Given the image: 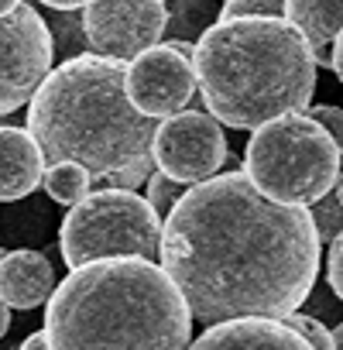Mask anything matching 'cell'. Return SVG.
I'll return each mask as SVG.
<instances>
[{"label":"cell","mask_w":343,"mask_h":350,"mask_svg":"<svg viewBox=\"0 0 343 350\" xmlns=\"http://www.w3.org/2000/svg\"><path fill=\"white\" fill-rule=\"evenodd\" d=\"M319 251L302 206L264 200L230 168L189 186L161 220L158 268L206 326L282 319L316 285Z\"/></svg>","instance_id":"cell-1"},{"label":"cell","mask_w":343,"mask_h":350,"mask_svg":"<svg viewBox=\"0 0 343 350\" xmlns=\"http://www.w3.org/2000/svg\"><path fill=\"white\" fill-rule=\"evenodd\" d=\"M38 4H45L49 11H79L86 8V0H38Z\"/></svg>","instance_id":"cell-26"},{"label":"cell","mask_w":343,"mask_h":350,"mask_svg":"<svg viewBox=\"0 0 343 350\" xmlns=\"http://www.w3.org/2000/svg\"><path fill=\"white\" fill-rule=\"evenodd\" d=\"M285 0H223L217 21H234V18H282Z\"/></svg>","instance_id":"cell-21"},{"label":"cell","mask_w":343,"mask_h":350,"mask_svg":"<svg viewBox=\"0 0 343 350\" xmlns=\"http://www.w3.org/2000/svg\"><path fill=\"white\" fill-rule=\"evenodd\" d=\"M144 186H148V196H144V200H148V206L154 210L158 220H165V217L172 213V206L182 200V193L189 189V186H182V183H176V179H168V175H161L158 168L148 175Z\"/></svg>","instance_id":"cell-20"},{"label":"cell","mask_w":343,"mask_h":350,"mask_svg":"<svg viewBox=\"0 0 343 350\" xmlns=\"http://www.w3.org/2000/svg\"><path fill=\"white\" fill-rule=\"evenodd\" d=\"M55 288V271L42 251H8L0 261V299L11 309H38Z\"/></svg>","instance_id":"cell-13"},{"label":"cell","mask_w":343,"mask_h":350,"mask_svg":"<svg viewBox=\"0 0 343 350\" xmlns=\"http://www.w3.org/2000/svg\"><path fill=\"white\" fill-rule=\"evenodd\" d=\"M18 4H21V0H0V18H4V14H11Z\"/></svg>","instance_id":"cell-29"},{"label":"cell","mask_w":343,"mask_h":350,"mask_svg":"<svg viewBox=\"0 0 343 350\" xmlns=\"http://www.w3.org/2000/svg\"><path fill=\"white\" fill-rule=\"evenodd\" d=\"M285 25H292L309 49L329 45L340 38L343 0H285L282 8Z\"/></svg>","instance_id":"cell-14"},{"label":"cell","mask_w":343,"mask_h":350,"mask_svg":"<svg viewBox=\"0 0 343 350\" xmlns=\"http://www.w3.org/2000/svg\"><path fill=\"white\" fill-rule=\"evenodd\" d=\"M227 137L223 127L203 110H179L158 120L151 137V161L161 175L182 186L206 183L227 165Z\"/></svg>","instance_id":"cell-7"},{"label":"cell","mask_w":343,"mask_h":350,"mask_svg":"<svg viewBox=\"0 0 343 350\" xmlns=\"http://www.w3.org/2000/svg\"><path fill=\"white\" fill-rule=\"evenodd\" d=\"M336 299H340V295H333V288H329V292H316V288H309V295L302 299L305 316L326 312V316L333 319V326H340V302H336Z\"/></svg>","instance_id":"cell-24"},{"label":"cell","mask_w":343,"mask_h":350,"mask_svg":"<svg viewBox=\"0 0 343 350\" xmlns=\"http://www.w3.org/2000/svg\"><path fill=\"white\" fill-rule=\"evenodd\" d=\"M4 120H8V117H0V124H4Z\"/></svg>","instance_id":"cell-31"},{"label":"cell","mask_w":343,"mask_h":350,"mask_svg":"<svg viewBox=\"0 0 343 350\" xmlns=\"http://www.w3.org/2000/svg\"><path fill=\"white\" fill-rule=\"evenodd\" d=\"M42 336L49 350H186L193 316L158 261L103 258L52 288Z\"/></svg>","instance_id":"cell-2"},{"label":"cell","mask_w":343,"mask_h":350,"mask_svg":"<svg viewBox=\"0 0 343 350\" xmlns=\"http://www.w3.org/2000/svg\"><path fill=\"white\" fill-rule=\"evenodd\" d=\"M326 282L333 295H343V237L329 244V261H326Z\"/></svg>","instance_id":"cell-25"},{"label":"cell","mask_w":343,"mask_h":350,"mask_svg":"<svg viewBox=\"0 0 343 350\" xmlns=\"http://www.w3.org/2000/svg\"><path fill=\"white\" fill-rule=\"evenodd\" d=\"M217 18H220L217 0H179V4L168 11V18H165V31H168V38L196 45V38L206 28H213Z\"/></svg>","instance_id":"cell-16"},{"label":"cell","mask_w":343,"mask_h":350,"mask_svg":"<svg viewBox=\"0 0 343 350\" xmlns=\"http://www.w3.org/2000/svg\"><path fill=\"white\" fill-rule=\"evenodd\" d=\"M151 172H154V161H151V154H148V158H141V161H134V165H127V168L107 175V189H127V193H134L141 183H148Z\"/></svg>","instance_id":"cell-22"},{"label":"cell","mask_w":343,"mask_h":350,"mask_svg":"<svg viewBox=\"0 0 343 350\" xmlns=\"http://www.w3.org/2000/svg\"><path fill=\"white\" fill-rule=\"evenodd\" d=\"M127 62L103 55H76L49 69L28 100V134L45 154V165H79L90 179L151 154L158 120L137 113L124 93Z\"/></svg>","instance_id":"cell-3"},{"label":"cell","mask_w":343,"mask_h":350,"mask_svg":"<svg viewBox=\"0 0 343 350\" xmlns=\"http://www.w3.org/2000/svg\"><path fill=\"white\" fill-rule=\"evenodd\" d=\"M186 350H312L282 319H227L206 326Z\"/></svg>","instance_id":"cell-11"},{"label":"cell","mask_w":343,"mask_h":350,"mask_svg":"<svg viewBox=\"0 0 343 350\" xmlns=\"http://www.w3.org/2000/svg\"><path fill=\"white\" fill-rule=\"evenodd\" d=\"M49 230H52V210L45 200H38L31 193L0 217V247L35 251L31 244H42L49 237Z\"/></svg>","instance_id":"cell-15"},{"label":"cell","mask_w":343,"mask_h":350,"mask_svg":"<svg viewBox=\"0 0 343 350\" xmlns=\"http://www.w3.org/2000/svg\"><path fill=\"white\" fill-rule=\"evenodd\" d=\"M124 93L137 113H144L151 120H165L172 113L186 110L193 93H196L193 62L179 59L168 49V42H158L127 62Z\"/></svg>","instance_id":"cell-10"},{"label":"cell","mask_w":343,"mask_h":350,"mask_svg":"<svg viewBox=\"0 0 343 350\" xmlns=\"http://www.w3.org/2000/svg\"><path fill=\"white\" fill-rule=\"evenodd\" d=\"M309 120H316L336 144H340V134H343V113H340V107H333V103H319V107H305L302 110Z\"/></svg>","instance_id":"cell-23"},{"label":"cell","mask_w":343,"mask_h":350,"mask_svg":"<svg viewBox=\"0 0 343 350\" xmlns=\"http://www.w3.org/2000/svg\"><path fill=\"white\" fill-rule=\"evenodd\" d=\"M45 154L28 127L0 124V203H18L42 186Z\"/></svg>","instance_id":"cell-12"},{"label":"cell","mask_w":343,"mask_h":350,"mask_svg":"<svg viewBox=\"0 0 343 350\" xmlns=\"http://www.w3.org/2000/svg\"><path fill=\"white\" fill-rule=\"evenodd\" d=\"M83 35L93 55L131 62L165 35V0H86Z\"/></svg>","instance_id":"cell-9"},{"label":"cell","mask_w":343,"mask_h":350,"mask_svg":"<svg viewBox=\"0 0 343 350\" xmlns=\"http://www.w3.org/2000/svg\"><path fill=\"white\" fill-rule=\"evenodd\" d=\"M193 76L206 113L241 131L302 113L316 93L309 45L285 18L217 21L196 42Z\"/></svg>","instance_id":"cell-4"},{"label":"cell","mask_w":343,"mask_h":350,"mask_svg":"<svg viewBox=\"0 0 343 350\" xmlns=\"http://www.w3.org/2000/svg\"><path fill=\"white\" fill-rule=\"evenodd\" d=\"M161 220L144 196L127 189L86 193L59 227V251L66 268H83L103 258L158 261Z\"/></svg>","instance_id":"cell-6"},{"label":"cell","mask_w":343,"mask_h":350,"mask_svg":"<svg viewBox=\"0 0 343 350\" xmlns=\"http://www.w3.org/2000/svg\"><path fill=\"white\" fill-rule=\"evenodd\" d=\"M18 350H49V347H45V336H42V333H28Z\"/></svg>","instance_id":"cell-27"},{"label":"cell","mask_w":343,"mask_h":350,"mask_svg":"<svg viewBox=\"0 0 343 350\" xmlns=\"http://www.w3.org/2000/svg\"><path fill=\"white\" fill-rule=\"evenodd\" d=\"M8 329H11V306L0 299V340L8 336Z\"/></svg>","instance_id":"cell-28"},{"label":"cell","mask_w":343,"mask_h":350,"mask_svg":"<svg viewBox=\"0 0 343 350\" xmlns=\"http://www.w3.org/2000/svg\"><path fill=\"white\" fill-rule=\"evenodd\" d=\"M241 172L264 200L305 210L340 183V144L305 113H288L251 134Z\"/></svg>","instance_id":"cell-5"},{"label":"cell","mask_w":343,"mask_h":350,"mask_svg":"<svg viewBox=\"0 0 343 350\" xmlns=\"http://www.w3.org/2000/svg\"><path fill=\"white\" fill-rule=\"evenodd\" d=\"M90 175L79 168V165H49L45 175H42V186H45V196L59 206H76L86 193H90Z\"/></svg>","instance_id":"cell-17"},{"label":"cell","mask_w":343,"mask_h":350,"mask_svg":"<svg viewBox=\"0 0 343 350\" xmlns=\"http://www.w3.org/2000/svg\"><path fill=\"white\" fill-rule=\"evenodd\" d=\"M52 59L55 52L42 14L21 0L11 14L0 18V117H11L35 96Z\"/></svg>","instance_id":"cell-8"},{"label":"cell","mask_w":343,"mask_h":350,"mask_svg":"<svg viewBox=\"0 0 343 350\" xmlns=\"http://www.w3.org/2000/svg\"><path fill=\"white\" fill-rule=\"evenodd\" d=\"M52 38V52H59L62 59H76L86 55V35H83V18L76 11H49V18H42Z\"/></svg>","instance_id":"cell-18"},{"label":"cell","mask_w":343,"mask_h":350,"mask_svg":"<svg viewBox=\"0 0 343 350\" xmlns=\"http://www.w3.org/2000/svg\"><path fill=\"white\" fill-rule=\"evenodd\" d=\"M305 213H309V224L316 230L319 247L333 244L340 237V224H343V217H340L343 213V183H333V189H326L312 206H305Z\"/></svg>","instance_id":"cell-19"},{"label":"cell","mask_w":343,"mask_h":350,"mask_svg":"<svg viewBox=\"0 0 343 350\" xmlns=\"http://www.w3.org/2000/svg\"><path fill=\"white\" fill-rule=\"evenodd\" d=\"M4 254H8V251H4V247H0V261H4Z\"/></svg>","instance_id":"cell-30"}]
</instances>
